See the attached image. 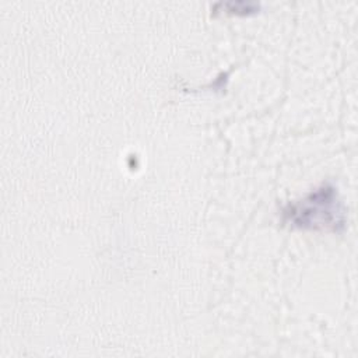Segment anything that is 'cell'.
<instances>
[{"label":"cell","mask_w":358,"mask_h":358,"mask_svg":"<svg viewBox=\"0 0 358 358\" xmlns=\"http://www.w3.org/2000/svg\"><path fill=\"white\" fill-rule=\"evenodd\" d=\"M281 215L284 224L299 229L340 232L345 227V208L331 183H322L303 197L287 203Z\"/></svg>","instance_id":"1"},{"label":"cell","mask_w":358,"mask_h":358,"mask_svg":"<svg viewBox=\"0 0 358 358\" xmlns=\"http://www.w3.org/2000/svg\"><path fill=\"white\" fill-rule=\"evenodd\" d=\"M228 13H235V14H249V13H255L256 8H259L257 4L253 3H245V1H236V3H225L222 4Z\"/></svg>","instance_id":"2"}]
</instances>
